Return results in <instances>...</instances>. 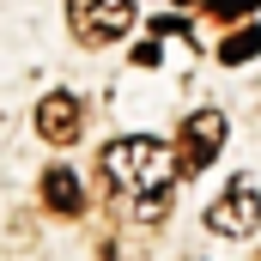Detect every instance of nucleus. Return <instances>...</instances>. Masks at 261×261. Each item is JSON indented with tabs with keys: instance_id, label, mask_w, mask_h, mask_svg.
<instances>
[{
	"instance_id": "6",
	"label": "nucleus",
	"mask_w": 261,
	"mask_h": 261,
	"mask_svg": "<svg viewBox=\"0 0 261 261\" xmlns=\"http://www.w3.org/2000/svg\"><path fill=\"white\" fill-rule=\"evenodd\" d=\"M43 206L61 213V219H79V213H85V189H79V176H73L67 164H49V170H43Z\"/></svg>"
},
{
	"instance_id": "2",
	"label": "nucleus",
	"mask_w": 261,
	"mask_h": 261,
	"mask_svg": "<svg viewBox=\"0 0 261 261\" xmlns=\"http://www.w3.org/2000/svg\"><path fill=\"white\" fill-rule=\"evenodd\" d=\"M67 24L85 49H103V43H122L134 24V0H67Z\"/></svg>"
},
{
	"instance_id": "4",
	"label": "nucleus",
	"mask_w": 261,
	"mask_h": 261,
	"mask_svg": "<svg viewBox=\"0 0 261 261\" xmlns=\"http://www.w3.org/2000/svg\"><path fill=\"white\" fill-rule=\"evenodd\" d=\"M255 225H261V195H255V182H243V176L206 206V231H219V237H249Z\"/></svg>"
},
{
	"instance_id": "5",
	"label": "nucleus",
	"mask_w": 261,
	"mask_h": 261,
	"mask_svg": "<svg viewBox=\"0 0 261 261\" xmlns=\"http://www.w3.org/2000/svg\"><path fill=\"white\" fill-rule=\"evenodd\" d=\"M85 128V103L73 97V91H49L43 103H37V134L49 140V146H73Z\"/></svg>"
},
{
	"instance_id": "8",
	"label": "nucleus",
	"mask_w": 261,
	"mask_h": 261,
	"mask_svg": "<svg viewBox=\"0 0 261 261\" xmlns=\"http://www.w3.org/2000/svg\"><path fill=\"white\" fill-rule=\"evenodd\" d=\"M206 12H213V18H249L255 0H206Z\"/></svg>"
},
{
	"instance_id": "10",
	"label": "nucleus",
	"mask_w": 261,
	"mask_h": 261,
	"mask_svg": "<svg viewBox=\"0 0 261 261\" xmlns=\"http://www.w3.org/2000/svg\"><path fill=\"white\" fill-rule=\"evenodd\" d=\"M176 6H200V0H176Z\"/></svg>"
},
{
	"instance_id": "3",
	"label": "nucleus",
	"mask_w": 261,
	"mask_h": 261,
	"mask_svg": "<svg viewBox=\"0 0 261 261\" xmlns=\"http://www.w3.org/2000/svg\"><path fill=\"white\" fill-rule=\"evenodd\" d=\"M225 146V116L219 110H195L182 128H176V176H200Z\"/></svg>"
},
{
	"instance_id": "9",
	"label": "nucleus",
	"mask_w": 261,
	"mask_h": 261,
	"mask_svg": "<svg viewBox=\"0 0 261 261\" xmlns=\"http://www.w3.org/2000/svg\"><path fill=\"white\" fill-rule=\"evenodd\" d=\"M164 61V49H158V37H146L140 49H134V67H158Z\"/></svg>"
},
{
	"instance_id": "1",
	"label": "nucleus",
	"mask_w": 261,
	"mask_h": 261,
	"mask_svg": "<svg viewBox=\"0 0 261 261\" xmlns=\"http://www.w3.org/2000/svg\"><path fill=\"white\" fill-rule=\"evenodd\" d=\"M103 182L140 225H158L170 213V182H176V152L152 134H122L103 146Z\"/></svg>"
},
{
	"instance_id": "7",
	"label": "nucleus",
	"mask_w": 261,
	"mask_h": 261,
	"mask_svg": "<svg viewBox=\"0 0 261 261\" xmlns=\"http://www.w3.org/2000/svg\"><path fill=\"white\" fill-rule=\"evenodd\" d=\"M255 55H261V31L255 24H243V31H231V37L219 43V61L225 67H243V61H255Z\"/></svg>"
}]
</instances>
